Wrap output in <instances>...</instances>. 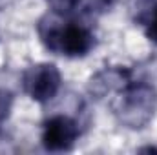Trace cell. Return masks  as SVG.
<instances>
[{"label": "cell", "mask_w": 157, "mask_h": 155, "mask_svg": "<svg viewBox=\"0 0 157 155\" xmlns=\"http://www.w3.org/2000/svg\"><path fill=\"white\" fill-rule=\"evenodd\" d=\"M13 2H17V0H0V11H2V9H6L7 6H11Z\"/></svg>", "instance_id": "cell-9"}, {"label": "cell", "mask_w": 157, "mask_h": 155, "mask_svg": "<svg viewBox=\"0 0 157 155\" xmlns=\"http://www.w3.org/2000/svg\"><path fill=\"white\" fill-rule=\"evenodd\" d=\"M80 137L75 119L68 115H53L42 122V146L48 152H68Z\"/></svg>", "instance_id": "cell-4"}, {"label": "cell", "mask_w": 157, "mask_h": 155, "mask_svg": "<svg viewBox=\"0 0 157 155\" xmlns=\"http://www.w3.org/2000/svg\"><path fill=\"white\" fill-rule=\"evenodd\" d=\"M37 29L42 44L55 55L78 59L86 57L95 46L93 33L86 26H80L77 22H60L44 17L40 18Z\"/></svg>", "instance_id": "cell-1"}, {"label": "cell", "mask_w": 157, "mask_h": 155, "mask_svg": "<svg viewBox=\"0 0 157 155\" xmlns=\"http://www.w3.org/2000/svg\"><path fill=\"white\" fill-rule=\"evenodd\" d=\"M157 112V89L146 82H128L113 104V115L128 130H143Z\"/></svg>", "instance_id": "cell-2"}, {"label": "cell", "mask_w": 157, "mask_h": 155, "mask_svg": "<svg viewBox=\"0 0 157 155\" xmlns=\"http://www.w3.org/2000/svg\"><path fill=\"white\" fill-rule=\"evenodd\" d=\"M46 4L49 6V9L59 15V17H66L71 15L78 6L82 4V0H46Z\"/></svg>", "instance_id": "cell-7"}, {"label": "cell", "mask_w": 157, "mask_h": 155, "mask_svg": "<svg viewBox=\"0 0 157 155\" xmlns=\"http://www.w3.org/2000/svg\"><path fill=\"white\" fill-rule=\"evenodd\" d=\"M135 22L143 28L146 39L152 44H157V2H154L150 7H146L143 13H139Z\"/></svg>", "instance_id": "cell-6"}, {"label": "cell", "mask_w": 157, "mask_h": 155, "mask_svg": "<svg viewBox=\"0 0 157 155\" xmlns=\"http://www.w3.org/2000/svg\"><path fill=\"white\" fill-rule=\"evenodd\" d=\"M11 106H13V95L6 89H0V122L9 117Z\"/></svg>", "instance_id": "cell-8"}, {"label": "cell", "mask_w": 157, "mask_h": 155, "mask_svg": "<svg viewBox=\"0 0 157 155\" xmlns=\"http://www.w3.org/2000/svg\"><path fill=\"white\" fill-rule=\"evenodd\" d=\"M132 80V73L126 68L121 66H106L104 70L97 71L93 77L90 78L88 84V91L93 99H104L106 95L121 91L128 82Z\"/></svg>", "instance_id": "cell-5"}, {"label": "cell", "mask_w": 157, "mask_h": 155, "mask_svg": "<svg viewBox=\"0 0 157 155\" xmlns=\"http://www.w3.org/2000/svg\"><path fill=\"white\" fill-rule=\"evenodd\" d=\"M62 77L55 64L49 62H39L29 66L22 73V88L24 91L40 104L49 102L60 89Z\"/></svg>", "instance_id": "cell-3"}]
</instances>
